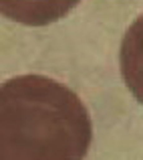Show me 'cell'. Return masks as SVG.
Here are the masks:
<instances>
[{
	"mask_svg": "<svg viewBox=\"0 0 143 160\" xmlns=\"http://www.w3.org/2000/svg\"><path fill=\"white\" fill-rule=\"evenodd\" d=\"M81 0H0L2 14L28 27H43L69 14Z\"/></svg>",
	"mask_w": 143,
	"mask_h": 160,
	"instance_id": "3",
	"label": "cell"
},
{
	"mask_svg": "<svg viewBox=\"0 0 143 160\" xmlns=\"http://www.w3.org/2000/svg\"><path fill=\"white\" fill-rule=\"evenodd\" d=\"M93 142L89 109L77 93L39 73L0 87V160H85Z\"/></svg>",
	"mask_w": 143,
	"mask_h": 160,
	"instance_id": "1",
	"label": "cell"
},
{
	"mask_svg": "<svg viewBox=\"0 0 143 160\" xmlns=\"http://www.w3.org/2000/svg\"><path fill=\"white\" fill-rule=\"evenodd\" d=\"M121 79L143 106V12L125 31L119 49Z\"/></svg>",
	"mask_w": 143,
	"mask_h": 160,
	"instance_id": "2",
	"label": "cell"
}]
</instances>
